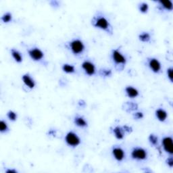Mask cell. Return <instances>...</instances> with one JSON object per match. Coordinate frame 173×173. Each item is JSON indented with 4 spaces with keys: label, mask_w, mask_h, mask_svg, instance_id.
Returning a JSON list of instances; mask_svg holds the SVG:
<instances>
[{
    "label": "cell",
    "mask_w": 173,
    "mask_h": 173,
    "mask_svg": "<svg viewBox=\"0 0 173 173\" xmlns=\"http://www.w3.org/2000/svg\"><path fill=\"white\" fill-rule=\"evenodd\" d=\"M92 24L95 28L102 29L106 31L107 34H112L113 33V28L110 24V22L102 15L97 14L94 16L92 20Z\"/></svg>",
    "instance_id": "obj_1"
},
{
    "label": "cell",
    "mask_w": 173,
    "mask_h": 173,
    "mask_svg": "<svg viewBox=\"0 0 173 173\" xmlns=\"http://www.w3.org/2000/svg\"><path fill=\"white\" fill-rule=\"evenodd\" d=\"M68 47L71 52L75 55H79L83 52L85 50V45L83 41L80 39H73L68 43Z\"/></svg>",
    "instance_id": "obj_2"
},
{
    "label": "cell",
    "mask_w": 173,
    "mask_h": 173,
    "mask_svg": "<svg viewBox=\"0 0 173 173\" xmlns=\"http://www.w3.org/2000/svg\"><path fill=\"white\" fill-rule=\"evenodd\" d=\"M65 141L68 146L72 147V148H76L81 143L80 137L78 136L76 133L73 131H69L66 134V137H65Z\"/></svg>",
    "instance_id": "obj_3"
},
{
    "label": "cell",
    "mask_w": 173,
    "mask_h": 173,
    "mask_svg": "<svg viewBox=\"0 0 173 173\" xmlns=\"http://www.w3.org/2000/svg\"><path fill=\"white\" fill-rule=\"evenodd\" d=\"M112 59L116 64V66H124L127 63V58L125 56L120 52V51L116 49L112 51Z\"/></svg>",
    "instance_id": "obj_4"
},
{
    "label": "cell",
    "mask_w": 173,
    "mask_h": 173,
    "mask_svg": "<svg viewBox=\"0 0 173 173\" xmlns=\"http://www.w3.org/2000/svg\"><path fill=\"white\" fill-rule=\"evenodd\" d=\"M131 158L136 160H145L148 156V151L146 149L139 147L134 148L131 153Z\"/></svg>",
    "instance_id": "obj_5"
},
{
    "label": "cell",
    "mask_w": 173,
    "mask_h": 173,
    "mask_svg": "<svg viewBox=\"0 0 173 173\" xmlns=\"http://www.w3.org/2000/svg\"><path fill=\"white\" fill-rule=\"evenodd\" d=\"M81 67L85 71V74L89 76H92L96 75V68L95 64L89 60H85L81 64Z\"/></svg>",
    "instance_id": "obj_6"
},
{
    "label": "cell",
    "mask_w": 173,
    "mask_h": 173,
    "mask_svg": "<svg viewBox=\"0 0 173 173\" xmlns=\"http://www.w3.org/2000/svg\"><path fill=\"white\" fill-rule=\"evenodd\" d=\"M29 57L34 61H41L44 58V53L43 51L38 47H33L28 50Z\"/></svg>",
    "instance_id": "obj_7"
},
{
    "label": "cell",
    "mask_w": 173,
    "mask_h": 173,
    "mask_svg": "<svg viewBox=\"0 0 173 173\" xmlns=\"http://www.w3.org/2000/svg\"><path fill=\"white\" fill-rule=\"evenodd\" d=\"M148 66L150 70L154 73L158 74L162 70V65L159 60L155 58H150L148 59Z\"/></svg>",
    "instance_id": "obj_8"
},
{
    "label": "cell",
    "mask_w": 173,
    "mask_h": 173,
    "mask_svg": "<svg viewBox=\"0 0 173 173\" xmlns=\"http://www.w3.org/2000/svg\"><path fill=\"white\" fill-rule=\"evenodd\" d=\"M112 156L118 162H122L125 158V152L124 151L120 148V147L115 146L112 148Z\"/></svg>",
    "instance_id": "obj_9"
},
{
    "label": "cell",
    "mask_w": 173,
    "mask_h": 173,
    "mask_svg": "<svg viewBox=\"0 0 173 173\" xmlns=\"http://www.w3.org/2000/svg\"><path fill=\"white\" fill-rule=\"evenodd\" d=\"M162 144L164 150L166 153L169 154L170 155H172V139L170 137H165L162 140Z\"/></svg>",
    "instance_id": "obj_10"
},
{
    "label": "cell",
    "mask_w": 173,
    "mask_h": 173,
    "mask_svg": "<svg viewBox=\"0 0 173 173\" xmlns=\"http://www.w3.org/2000/svg\"><path fill=\"white\" fill-rule=\"evenodd\" d=\"M22 79H23L24 85L29 89H33L36 85L35 81H34L32 76L29 74H28V73L23 75V76H22Z\"/></svg>",
    "instance_id": "obj_11"
},
{
    "label": "cell",
    "mask_w": 173,
    "mask_h": 173,
    "mask_svg": "<svg viewBox=\"0 0 173 173\" xmlns=\"http://www.w3.org/2000/svg\"><path fill=\"white\" fill-rule=\"evenodd\" d=\"M125 93H126L127 96L129 98H136L137 97L139 96V92L136 88L133 87V86H127L125 88Z\"/></svg>",
    "instance_id": "obj_12"
},
{
    "label": "cell",
    "mask_w": 173,
    "mask_h": 173,
    "mask_svg": "<svg viewBox=\"0 0 173 173\" xmlns=\"http://www.w3.org/2000/svg\"><path fill=\"white\" fill-rule=\"evenodd\" d=\"M123 109L129 113L133 111H136L138 109V105L135 102H127L123 103Z\"/></svg>",
    "instance_id": "obj_13"
},
{
    "label": "cell",
    "mask_w": 173,
    "mask_h": 173,
    "mask_svg": "<svg viewBox=\"0 0 173 173\" xmlns=\"http://www.w3.org/2000/svg\"><path fill=\"white\" fill-rule=\"evenodd\" d=\"M112 133H113L114 135L117 139L121 140L123 139L124 137L125 131L123 128V127H119L116 126L112 129Z\"/></svg>",
    "instance_id": "obj_14"
},
{
    "label": "cell",
    "mask_w": 173,
    "mask_h": 173,
    "mask_svg": "<svg viewBox=\"0 0 173 173\" xmlns=\"http://www.w3.org/2000/svg\"><path fill=\"white\" fill-rule=\"evenodd\" d=\"M155 115L156 118L160 121V122H164L168 117V114L166 110H164L162 108H158L155 112Z\"/></svg>",
    "instance_id": "obj_15"
},
{
    "label": "cell",
    "mask_w": 173,
    "mask_h": 173,
    "mask_svg": "<svg viewBox=\"0 0 173 173\" xmlns=\"http://www.w3.org/2000/svg\"><path fill=\"white\" fill-rule=\"evenodd\" d=\"M74 123L78 127L80 128H85L87 127L88 123L86 120L81 116H77L74 118Z\"/></svg>",
    "instance_id": "obj_16"
},
{
    "label": "cell",
    "mask_w": 173,
    "mask_h": 173,
    "mask_svg": "<svg viewBox=\"0 0 173 173\" xmlns=\"http://www.w3.org/2000/svg\"><path fill=\"white\" fill-rule=\"evenodd\" d=\"M11 55L12 56V58H14V60L17 63H21L23 62V55L20 54V52L18 50H16L15 49H12L11 50Z\"/></svg>",
    "instance_id": "obj_17"
},
{
    "label": "cell",
    "mask_w": 173,
    "mask_h": 173,
    "mask_svg": "<svg viewBox=\"0 0 173 173\" xmlns=\"http://www.w3.org/2000/svg\"><path fill=\"white\" fill-rule=\"evenodd\" d=\"M160 4V9H163L166 10L167 11H172V2L171 1H168V2H161L159 1L158 2Z\"/></svg>",
    "instance_id": "obj_18"
},
{
    "label": "cell",
    "mask_w": 173,
    "mask_h": 173,
    "mask_svg": "<svg viewBox=\"0 0 173 173\" xmlns=\"http://www.w3.org/2000/svg\"><path fill=\"white\" fill-rule=\"evenodd\" d=\"M62 68L64 72L68 73V74H72V73L75 72V67L71 64H64Z\"/></svg>",
    "instance_id": "obj_19"
},
{
    "label": "cell",
    "mask_w": 173,
    "mask_h": 173,
    "mask_svg": "<svg viewBox=\"0 0 173 173\" xmlns=\"http://www.w3.org/2000/svg\"><path fill=\"white\" fill-rule=\"evenodd\" d=\"M139 39L144 43H148L151 39L150 34L148 32H143L139 34Z\"/></svg>",
    "instance_id": "obj_20"
},
{
    "label": "cell",
    "mask_w": 173,
    "mask_h": 173,
    "mask_svg": "<svg viewBox=\"0 0 173 173\" xmlns=\"http://www.w3.org/2000/svg\"><path fill=\"white\" fill-rule=\"evenodd\" d=\"M149 142L152 146H157L158 144V137L154 135V134H151L149 136Z\"/></svg>",
    "instance_id": "obj_21"
},
{
    "label": "cell",
    "mask_w": 173,
    "mask_h": 173,
    "mask_svg": "<svg viewBox=\"0 0 173 173\" xmlns=\"http://www.w3.org/2000/svg\"><path fill=\"white\" fill-rule=\"evenodd\" d=\"M2 20L4 23H8L12 20V14L10 12H7L2 17Z\"/></svg>",
    "instance_id": "obj_22"
},
{
    "label": "cell",
    "mask_w": 173,
    "mask_h": 173,
    "mask_svg": "<svg viewBox=\"0 0 173 173\" xmlns=\"http://www.w3.org/2000/svg\"><path fill=\"white\" fill-rule=\"evenodd\" d=\"M99 75L103 77H109L112 75V71L110 69L102 68L99 71Z\"/></svg>",
    "instance_id": "obj_23"
},
{
    "label": "cell",
    "mask_w": 173,
    "mask_h": 173,
    "mask_svg": "<svg viewBox=\"0 0 173 173\" xmlns=\"http://www.w3.org/2000/svg\"><path fill=\"white\" fill-rule=\"evenodd\" d=\"M148 10H149V6L147 3L143 2L139 4V10L140 11V12L143 13V14H145V13L148 12Z\"/></svg>",
    "instance_id": "obj_24"
},
{
    "label": "cell",
    "mask_w": 173,
    "mask_h": 173,
    "mask_svg": "<svg viewBox=\"0 0 173 173\" xmlns=\"http://www.w3.org/2000/svg\"><path fill=\"white\" fill-rule=\"evenodd\" d=\"M8 129H9V128H8L7 123L3 120H2L1 122H0V131H1L2 133H6L8 131Z\"/></svg>",
    "instance_id": "obj_25"
},
{
    "label": "cell",
    "mask_w": 173,
    "mask_h": 173,
    "mask_svg": "<svg viewBox=\"0 0 173 173\" xmlns=\"http://www.w3.org/2000/svg\"><path fill=\"white\" fill-rule=\"evenodd\" d=\"M7 117L11 121H15L17 120V117H18V116H17V114L15 112L12 111V110H10L8 112Z\"/></svg>",
    "instance_id": "obj_26"
},
{
    "label": "cell",
    "mask_w": 173,
    "mask_h": 173,
    "mask_svg": "<svg viewBox=\"0 0 173 173\" xmlns=\"http://www.w3.org/2000/svg\"><path fill=\"white\" fill-rule=\"evenodd\" d=\"M133 116L135 120H140L144 118V115L142 112H135L133 113Z\"/></svg>",
    "instance_id": "obj_27"
},
{
    "label": "cell",
    "mask_w": 173,
    "mask_h": 173,
    "mask_svg": "<svg viewBox=\"0 0 173 173\" xmlns=\"http://www.w3.org/2000/svg\"><path fill=\"white\" fill-rule=\"evenodd\" d=\"M173 72V69L172 67H170L167 69V71H166L167 76L171 83H172V81H173V72Z\"/></svg>",
    "instance_id": "obj_28"
},
{
    "label": "cell",
    "mask_w": 173,
    "mask_h": 173,
    "mask_svg": "<svg viewBox=\"0 0 173 173\" xmlns=\"http://www.w3.org/2000/svg\"><path fill=\"white\" fill-rule=\"evenodd\" d=\"M166 163L167 165H168V166H169L170 168H172V166H173V158H172V155H171L170 157L166 159Z\"/></svg>",
    "instance_id": "obj_29"
},
{
    "label": "cell",
    "mask_w": 173,
    "mask_h": 173,
    "mask_svg": "<svg viewBox=\"0 0 173 173\" xmlns=\"http://www.w3.org/2000/svg\"><path fill=\"white\" fill-rule=\"evenodd\" d=\"M123 128L124 130L125 133H131L133 131L132 127L128 126V125H124V126H123Z\"/></svg>",
    "instance_id": "obj_30"
},
{
    "label": "cell",
    "mask_w": 173,
    "mask_h": 173,
    "mask_svg": "<svg viewBox=\"0 0 173 173\" xmlns=\"http://www.w3.org/2000/svg\"><path fill=\"white\" fill-rule=\"evenodd\" d=\"M6 173H17L18 172V171H17L15 169H7L6 171H5Z\"/></svg>",
    "instance_id": "obj_31"
},
{
    "label": "cell",
    "mask_w": 173,
    "mask_h": 173,
    "mask_svg": "<svg viewBox=\"0 0 173 173\" xmlns=\"http://www.w3.org/2000/svg\"><path fill=\"white\" fill-rule=\"evenodd\" d=\"M79 105L80 106H81V107H84L85 106V102L83 100H80L79 102Z\"/></svg>",
    "instance_id": "obj_32"
}]
</instances>
